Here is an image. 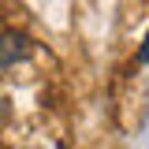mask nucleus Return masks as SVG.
<instances>
[{"instance_id":"nucleus-1","label":"nucleus","mask_w":149,"mask_h":149,"mask_svg":"<svg viewBox=\"0 0 149 149\" xmlns=\"http://www.w3.org/2000/svg\"><path fill=\"white\" fill-rule=\"evenodd\" d=\"M30 37L22 30H0V67H15L30 56Z\"/></svg>"},{"instance_id":"nucleus-2","label":"nucleus","mask_w":149,"mask_h":149,"mask_svg":"<svg viewBox=\"0 0 149 149\" xmlns=\"http://www.w3.org/2000/svg\"><path fill=\"white\" fill-rule=\"evenodd\" d=\"M142 60L149 63V34H146V45H142Z\"/></svg>"}]
</instances>
